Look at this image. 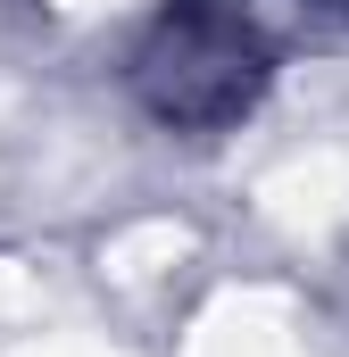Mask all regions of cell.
<instances>
[{
  "label": "cell",
  "instance_id": "obj_1",
  "mask_svg": "<svg viewBox=\"0 0 349 357\" xmlns=\"http://www.w3.org/2000/svg\"><path fill=\"white\" fill-rule=\"evenodd\" d=\"M325 8H349V0H325Z\"/></svg>",
  "mask_w": 349,
  "mask_h": 357
}]
</instances>
